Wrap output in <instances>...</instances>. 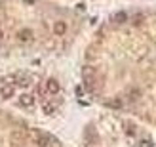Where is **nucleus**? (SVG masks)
Instances as JSON below:
<instances>
[{
  "label": "nucleus",
  "instance_id": "obj_1",
  "mask_svg": "<svg viewBox=\"0 0 156 147\" xmlns=\"http://www.w3.org/2000/svg\"><path fill=\"white\" fill-rule=\"evenodd\" d=\"M141 147H152V141H141Z\"/></svg>",
  "mask_w": 156,
  "mask_h": 147
}]
</instances>
